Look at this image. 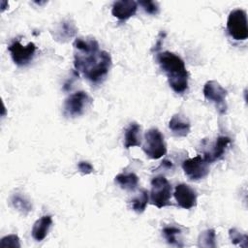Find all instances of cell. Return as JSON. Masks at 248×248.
Returning a JSON list of instances; mask_svg holds the SVG:
<instances>
[{"label": "cell", "instance_id": "10", "mask_svg": "<svg viewBox=\"0 0 248 248\" xmlns=\"http://www.w3.org/2000/svg\"><path fill=\"white\" fill-rule=\"evenodd\" d=\"M174 198L178 205L185 209H190L194 207L197 203V194L196 191L187 184H179L175 187Z\"/></svg>", "mask_w": 248, "mask_h": 248}, {"label": "cell", "instance_id": "19", "mask_svg": "<svg viewBox=\"0 0 248 248\" xmlns=\"http://www.w3.org/2000/svg\"><path fill=\"white\" fill-rule=\"evenodd\" d=\"M148 202V192L145 189H142L139 192V195L135 197L132 201V208L134 211L138 213H141L144 211Z\"/></svg>", "mask_w": 248, "mask_h": 248}, {"label": "cell", "instance_id": "6", "mask_svg": "<svg viewBox=\"0 0 248 248\" xmlns=\"http://www.w3.org/2000/svg\"><path fill=\"white\" fill-rule=\"evenodd\" d=\"M91 98L84 91H78L70 95L64 102V114L68 117L81 115L91 104Z\"/></svg>", "mask_w": 248, "mask_h": 248}, {"label": "cell", "instance_id": "22", "mask_svg": "<svg viewBox=\"0 0 248 248\" xmlns=\"http://www.w3.org/2000/svg\"><path fill=\"white\" fill-rule=\"evenodd\" d=\"M229 236L233 244L239 245L241 247H247L248 236L245 233L238 232L236 229H231L229 231Z\"/></svg>", "mask_w": 248, "mask_h": 248}, {"label": "cell", "instance_id": "9", "mask_svg": "<svg viewBox=\"0 0 248 248\" xmlns=\"http://www.w3.org/2000/svg\"><path fill=\"white\" fill-rule=\"evenodd\" d=\"M13 61L18 66L28 64L34 57L36 46L34 43H28L27 46H22L18 41H14L8 47Z\"/></svg>", "mask_w": 248, "mask_h": 248}, {"label": "cell", "instance_id": "1", "mask_svg": "<svg viewBox=\"0 0 248 248\" xmlns=\"http://www.w3.org/2000/svg\"><path fill=\"white\" fill-rule=\"evenodd\" d=\"M74 47L76 70L92 83L102 82L111 66L109 53L101 50L95 39L78 38L74 42Z\"/></svg>", "mask_w": 248, "mask_h": 248}, {"label": "cell", "instance_id": "8", "mask_svg": "<svg viewBox=\"0 0 248 248\" xmlns=\"http://www.w3.org/2000/svg\"><path fill=\"white\" fill-rule=\"evenodd\" d=\"M209 164L204 157L198 155L187 159L182 163V169L185 174L192 180H200L207 176L209 172Z\"/></svg>", "mask_w": 248, "mask_h": 248}, {"label": "cell", "instance_id": "23", "mask_svg": "<svg viewBox=\"0 0 248 248\" xmlns=\"http://www.w3.org/2000/svg\"><path fill=\"white\" fill-rule=\"evenodd\" d=\"M1 248H18L20 247L19 238L16 234H9L4 236L0 241Z\"/></svg>", "mask_w": 248, "mask_h": 248}, {"label": "cell", "instance_id": "5", "mask_svg": "<svg viewBox=\"0 0 248 248\" xmlns=\"http://www.w3.org/2000/svg\"><path fill=\"white\" fill-rule=\"evenodd\" d=\"M171 196V186L168 179L163 175L155 176L151 181L150 201L151 203L158 208L165 207L170 204Z\"/></svg>", "mask_w": 248, "mask_h": 248}, {"label": "cell", "instance_id": "25", "mask_svg": "<svg viewBox=\"0 0 248 248\" xmlns=\"http://www.w3.org/2000/svg\"><path fill=\"white\" fill-rule=\"evenodd\" d=\"M78 169L83 174H89L93 171V166L88 162H79L78 164Z\"/></svg>", "mask_w": 248, "mask_h": 248}, {"label": "cell", "instance_id": "16", "mask_svg": "<svg viewBox=\"0 0 248 248\" xmlns=\"http://www.w3.org/2000/svg\"><path fill=\"white\" fill-rule=\"evenodd\" d=\"M169 128L177 137H186L190 133V122L183 116L175 114L169 122Z\"/></svg>", "mask_w": 248, "mask_h": 248}, {"label": "cell", "instance_id": "24", "mask_svg": "<svg viewBox=\"0 0 248 248\" xmlns=\"http://www.w3.org/2000/svg\"><path fill=\"white\" fill-rule=\"evenodd\" d=\"M139 4L143 8V10L149 15H157L159 13V5L154 1H140Z\"/></svg>", "mask_w": 248, "mask_h": 248}, {"label": "cell", "instance_id": "4", "mask_svg": "<svg viewBox=\"0 0 248 248\" xmlns=\"http://www.w3.org/2000/svg\"><path fill=\"white\" fill-rule=\"evenodd\" d=\"M227 29L232 38L236 41H244L248 38L247 14L242 9L232 11L228 16Z\"/></svg>", "mask_w": 248, "mask_h": 248}, {"label": "cell", "instance_id": "3", "mask_svg": "<svg viewBox=\"0 0 248 248\" xmlns=\"http://www.w3.org/2000/svg\"><path fill=\"white\" fill-rule=\"evenodd\" d=\"M142 150L151 159H160L167 153V146L162 133L155 128L149 129L144 134Z\"/></svg>", "mask_w": 248, "mask_h": 248}, {"label": "cell", "instance_id": "20", "mask_svg": "<svg viewBox=\"0 0 248 248\" xmlns=\"http://www.w3.org/2000/svg\"><path fill=\"white\" fill-rule=\"evenodd\" d=\"M180 233H181V231L178 228L173 227V226L166 227L163 229V234H164L165 238L167 239V241L170 244H172V245L182 246V244L179 243Z\"/></svg>", "mask_w": 248, "mask_h": 248}, {"label": "cell", "instance_id": "21", "mask_svg": "<svg viewBox=\"0 0 248 248\" xmlns=\"http://www.w3.org/2000/svg\"><path fill=\"white\" fill-rule=\"evenodd\" d=\"M215 239H216L215 231L212 229H209L201 232L198 240V245L200 247H215L216 246Z\"/></svg>", "mask_w": 248, "mask_h": 248}, {"label": "cell", "instance_id": "18", "mask_svg": "<svg viewBox=\"0 0 248 248\" xmlns=\"http://www.w3.org/2000/svg\"><path fill=\"white\" fill-rule=\"evenodd\" d=\"M11 202H12L13 206L16 210L23 213L24 215L28 214L32 210V205L29 202V201L24 196H22L20 194L13 195V197L11 199Z\"/></svg>", "mask_w": 248, "mask_h": 248}, {"label": "cell", "instance_id": "17", "mask_svg": "<svg viewBox=\"0 0 248 248\" xmlns=\"http://www.w3.org/2000/svg\"><path fill=\"white\" fill-rule=\"evenodd\" d=\"M115 182L125 190H135L139 184V177L133 172L119 173L115 176Z\"/></svg>", "mask_w": 248, "mask_h": 248}, {"label": "cell", "instance_id": "7", "mask_svg": "<svg viewBox=\"0 0 248 248\" xmlns=\"http://www.w3.org/2000/svg\"><path fill=\"white\" fill-rule=\"evenodd\" d=\"M203 95L206 100L212 102L220 113L227 110V90L216 80H208L203 86Z\"/></svg>", "mask_w": 248, "mask_h": 248}, {"label": "cell", "instance_id": "15", "mask_svg": "<svg viewBox=\"0 0 248 248\" xmlns=\"http://www.w3.org/2000/svg\"><path fill=\"white\" fill-rule=\"evenodd\" d=\"M140 144H141L140 126L136 122H133L125 130L124 146L125 148L128 149L130 147L140 146Z\"/></svg>", "mask_w": 248, "mask_h": 248}, {"label": "cell", "instance_id": "2", "mask_svg": "<svg viewBox=\"0 0 248 248\" xmlns=\"http://www.w3.org/2000/svg\"><path fill=\"white\" fill-rule=\"evenodd\" d=\"M157 61L162 71L166 74L171 89L178 94L184 93L188 89L189 78L184 61L170 51L158 53Z\"/></svg>", "mask_w": 248, "mask_h": 248}, {"label": "cell", "instance_id": "14", "mask_svg": "<svg viewBox=\"0 0 248 248\" xmlns=\"http://www.w3.org/2000/svg\"><path fill=\"white\" fill-rule=\"evenodd\" d=\"M77 32L76 24L70 19L63 20L58 24V26L54 29L53 37L55 40L59 42H67L69 39L75 36Z\"/></svg>", "mask_w": 248, "mask_h": 248}, {"label": "cell", "instance_id": "12", "mask_svg": "<svg viewBox=\"0 0 248 248\" xmlns=\"http://www.w3.org/2000/svg\"><path fill=\"white\" fill-rule=\"evenodd\" d=\"M231 143V139L228 137H218L213 148L210 152H205L203 157L208 163H213L220 158H222L226 152V149L228 148L229 144Z\"/></svg>", "mask_w": 248, "mask_h": 248}, {"label": "cell", "instance_id": "13", "mask_svg": "<svg viewBox=\"0 0 248 248\" xmlns=\"http://www.w3.org/2000/svg\"><path fill=\"white\" fill-rule=\"evenodd\" d=\"M52 225V218L49 215H46L38 219L32 228V236L37 241H42L46 238L50 227Z\"/></svg>", "mask_w": 248, "mask_h": 248}, {"label": "cell", "instance_id": "11", "mask_svg": "<svg viewBox=\"0 0 248 248\" xmlns=\"http://www.w3.org/2000/svg\"><path fill=\"white\" fill-rule=\"evenodd\" d=\"M138 9V3L133 0L116 1L112 5L111 14L119 20H127L133 16Z\"/></svg>", "mask_w": 248, "mask_h": 248}]
</instances>
